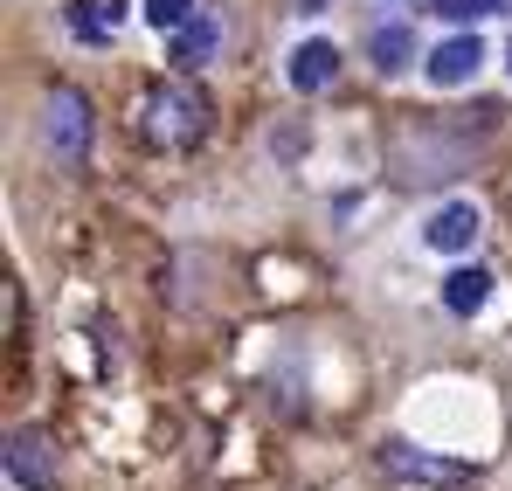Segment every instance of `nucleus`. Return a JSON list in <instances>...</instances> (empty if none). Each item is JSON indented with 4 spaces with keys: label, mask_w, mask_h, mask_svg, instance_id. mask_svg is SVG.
I'll return each instance as SVG.
<instances>
[{
    "label": "nucleus",
    "mask_w": 512,
    "mask_h": 491,
    "mask_svg": "<svg viewBox=\"0 0 512 491\" xmlns=\"http://www.w3.org/2000/svg\"><path fill=\"white\" fill-rule=\"evenodd\" d=\"M139 132H146V146H160V153H187V146H201V132H208V97L194 90V83H146V97H139Z\"/></svg>",
    "instance_id": "1"
},
{
    "label": "nucleus",
    "mask_w": 512,
    "mask_h": 491,
    "mask_svg": "<svg viewBox=\"0 0 512 491\" xmlns=\"http://www.w3.org/2000/svg\"><path fill=\"white\" fill-rule=\"evenodd\" d=\"M90 132H97V118H90L84 90H49V104H42V146H49V160L56 166H84Z\"/></svg>",
    "instance_id": "2"
},
{
    "label": "nucleus",
    "mask_w": 512,
    "mask_h": 491,
    "mask_svg": "<svg viewBox=\"0 0 512 491\" xmlns=\"http://www.w3.org/2000/svg\"><path fill=\"white\" fill-rule=\"evenodd\" d=\"M478 229H485V215H478L471 201H443V208L423 222V243L443 249V256H464V249L478 243Z\"/></svg>",
    "instance_id": "3"
},
{
    "label": "nucleus",
    "mask_w": 512,
    "mask_h": 491,
    "mask_svg": "<svg viewBox=\"0 0 512 491\" xmlns=\"http://www.w3.org/2000/svg\"><path fill=\"white\" fill-rule=\"evenodd\" d=\"M478 63H485V42H478V35H450V42H436V49H429V83H436V90H457V83H471L478 77Z\"/></svg>",
    "instance_id": "4"
},
{
    "label": "nucleus",
    "mask_w": 512,
    "mask_h": 491,
    "mask_svg": "<svg viewBox=\"0 0 512 491\" xmlns=\"http://www.w3.org/2000/svg\"><path fill=\"white\" fill-rule=\"evenodd\" d=\"M7 478H14L21 491H49L56 485V464H49V450H42L35 429H14V436H7Z\"/></svg>",
    "instance_id": "5"
},
{
    "label": "nucleus",
    "mask_w": 512,
    "mask_h": 491,
    "mask_svg": "<svg viewBox=\"0 0 512 491\" xmlns=\"http://www.w3.org/2000/svg\"><path fill=\"white\" fill-rule=\"evenodd\" d=\"M333 77H340V49H333L326 35H312V42L291 49V83H298V90H326Z\"/></svg>",
    "instance_id": "6"
},
{
    "label": "nucleus",
    "mask_w": 512,
    "mask_h": 491,
    "mask_svg": "<svg viewBox=\"0 0 512 491\" xmlns=\"http://www.w3.org/2000/svg\"><path fill=\"white\" fill-rule=\"evenodd\" d=\"M215 49H222V21H215V14H194L187 28H173V63H180V70L215 63Z\"/></svg>",
    "instance_id": "7"
},
{
    "label": "nucleus",
    "mask_w": 512,
    "mask_h": 491,
    "mask_svg": "<svg viewBox=\"0 0 512 491\" xmlns=\"http://www.w3.org/2000/svg\"><path fill=\"white\" fill-rule=\"evenodd\" d=\"M485 298H492V270H478V263H464V270H450V277H443V305H450L457 319H471V312H485Z\"/></svg>",
    "instance_id": "8"
},
{
    "label": "nucleus",
    "mask_w": 512,
    "mask_h": 491,
    "mask_svg": "<svg viewBox=\"0 0 512 491\" xmlns=\"http://www.w3.org/2000/svg\"><path fill=\"white\" fill-rule=\"evenodd\" d=\"M381 464H388L395 478H429V485H457V478H464L457 464H436V457L409 450V443H388V450H381Z\"/></svg>",
    "instance_id": "9"
},
{
    "label": "nucleus",
    "mask_w": 512,
    "mask_h": 491,
    "mask_svg": "<svg viewBox=\"0 0 512 491\" xmlns=\"http://www.w3.org/2000/svg\"><path fill=\"white\" fill-rule=\"evenodd\" d=\"M367 56H374V70H381V77H402V70H409V56H416V35H409V28H374Z\"/></svg>",
    "instance_id": "10"
},
{
    "label": "nucleus",
    "mask_w": 512,
    "mask_h": 491,
    "mask_svg": "<svg viewBox=\"0 0 512 491\" xmlns=\"http://www.w3.org/2000/svg\"><path fill=\"white\" fill-rule=\"evenodd\" d=\"M118 21H125V7H118V0H77V7H70V28L90 35V42H104Z\"/></svg>",
    "instance_id": "11"
},
{
    "label": "nucleus",
    "mask_w": 512,
    "mask_h": 491,
    "mask_svg": "<svg viewBox=\"0 0 512 491\" xmlns=\"http://www.w3.org/2000/svg\"><path fill=\"white\" fill-rule=\"evenodd\" d=\"M443 21H478V14H506L512 0H429Z\"/></svg>",
    "instance_id": "12"
},
{
    "label": "nucleus",
    "mask_w": 512,
    "mask_h": 491,
    "mask_svg": "<svg viewBox=\"0 0 512 491\" xmlns=\"http://www.w3.org/2000/svg\"><path fill=\"white\" fill-rule=\"evenodd\" d=\"M146 21L153 28H187L194 21V0H146Z\"/></svg>",
    "instance_id": "13"
},
{
    "label": "nucleus",
    "mask_w": 512,
    "mask_h": 491,
    "mask_svg": "<svg viewBox=\"0 0 512 491\" xmlns=\"http://www.w3.org/2000/svg\"><path fill=\"white\" fill-rule=\"evenodd\" d=\"M298 7H305V14H326V7H333V0H298Z\"/></svg>",
    "instance_id": "14"
},
{
    "label": "nucleus",
    "mask_w": 512,
    "mask_h": 491,
    "mask_svg": "<svg viewBox=\"0 0 512 491\" xmlns=\"http://www.w3.org/2000/svg\"><path fill=\"white\" fill-rule=\"evenodd\" d=\"M506 56H512V49H506Z\"/></svg>",
    "instance_id": "15"
}]
</instances>
